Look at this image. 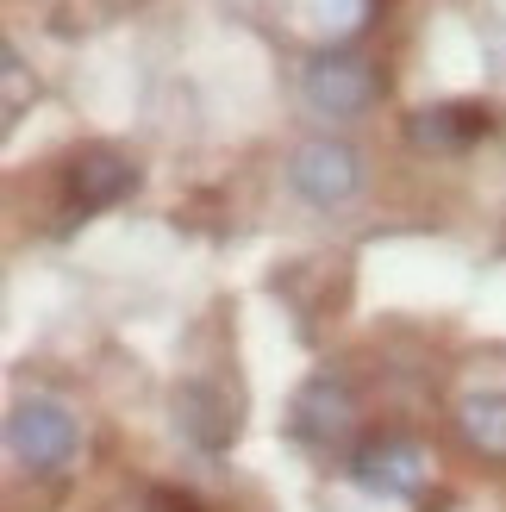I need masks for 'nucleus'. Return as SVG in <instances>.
Returning <instances> with one entry per match:
<instances>
[{
	"label": "nucleus",
	"mask_w": 506,
	"mask_h": 512,
	"mask_svg": "<svg viewBox=\"0 0 506 512\" xmlns=\"http://www.w3.org/2000/svg\"><path fill=\"white\" fill-rule=\"evenodd\" d=\"M344 469H350V481H357L363 494H375V500H419L425 488H432V475H438L432 450H425L413 431H394V425L369 431V438L350 450Z\"/></svg>",
	"instance_id": "obj_2"
},
{
	"label": "nucleus",
	"mask_w": 506,
	"mask_h": 512,
	"mask_svg": "<svg viewBox=\"0 0 506 512\" xmlns=\"http://www.w3.org/2000/svg\"><path fill=\"white\" fill-rule=\"evenodd\" d=\"M457 444L469 456H482V463H506V388H475L457 400Z\"/></svg>",
	"instance_id": "obj_8"
},
{
	"label": "nucleus",
	"mask_w": 506,
	"mask_h": 512,
	"mask_svg": "<svg viewBox=\"0 0 506 512\" xmlns=\"http://www.w3.org/2000/svg\"><path fill=\"white\" fill-rule=\"evenodd\" d=\"M382 88H388L382 69H375L369 57H357V50H344V44L313 50L307 69H300V94H307V107L325 113V119H357V113H369L375 100H382Z\"/></svg>",
	"instance_id": "obj_4"
},
{
	"label": "nucleus",
	"mask_w": 506,
	"mask_h": 512,
	"mask_svg": "<svg viewBox=\"0 0 506 512\" xmlns=\"http://www.w3.org/2000/svg\"><path fill=\"white\" fill-rule=\"evenodd\" d=\"M7 456L19 475H63L75 456H82V419L75 406L57 400V394H19L7 406Z\"/></svg>",
	"instance_id": "obj_1"
},
{
	"label": "nucleus",
	"mask_w": 506,
	"mask_h": 512,
	"mask_svg": "<svg viewBox=\"0 0 506 512\" xmlns=\"http://www.w3.org/2000/svg\"><path fill=\"white\" fill-rule=\"evenodd\" d=\"M294 438L307 450H319V456H344V463H350V450L369 438L357 388H350L338 369H319L307 388L294 394Z\"/></svg>",
	"instance_id": "obj_3"
},
{
	"label": "nucleus",
	"mask_w": 506,
	"mask_h": 512,
	"mask_svg": "<svg viewBox=\"0 0 506 512\" xmlns=\"http://www.w3.org/2000/svg\"><path fill=\"white\" fill-rule=\"evenodd\" d=\"M500 132V119L494 107H482V100H438V107H419L407 119V144L413 150H469V144H482Z\"/></svg>",
	"instance_id": "obj_7"
},
{
	"label": "nucleus",
	"mask_w": 506,
	"mask_h": 512,
	"mask_svg": "<svg viewBox=\"0 0 506 512\" xmlns=\"http://www.w3.org/2000/svg\"><path fill=\"white\" fill-rule=\"evenodd\" d=\"M369 7H375V0H313V13H319V25H325V32H357V25L369 19Z\"/></svg>",
	"instance_id": "obj_9"
},
{
	"label": "nucleus",
	"mask_w": 506,
	"mask_h": 512,
	"mask_svg": "<svg viewBox=\"0 0 506 512\" xmlns=\"http://www.w3.org/2000/svg\"><path fill=\"white\" fill-rule=\"evenodd\" d=\"M138 188V163L113 144H82L63 169V200L69 213H107Z\"/></svg>",
	"instance_id": "obj_6"
},
{
	"label": "nucleus",
	"mask_w": 506,
	"mask_h": 512,
	"mask_svg": "<svg viewBox=\"0 0 506 512\" xmlns=\"http://www.w3.org/2000/svg\"><path fill=\"white\" fill-rule=\"evenodd\" d=\"M288 188L307 200V207H319V213L350 207V200L363 194V157L344 138H307L288 157Z\"/></svg>",
	"instance_id": "obj_5"
}]
</instances>
